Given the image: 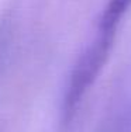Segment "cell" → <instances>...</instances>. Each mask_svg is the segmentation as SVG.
Wrapping results in <instances>:
<instances>
[{"mask_svg": "<svg viewBox=\"0 0 131 132\" xmlns=\"http://www.w3.org/2000/svg\"><path fill=\"white\" fill-rule=\"evenodd\" d=\"M113 42L114 38H109L96 32L93 39L79 55L71 72L62 101V119L65 121V124H68L73 118L85 94L89 92V89L99 77L102 69L104 68L110 56Z\"/></svg>", "mask_w": 131, "mask_h": 132, "instance_id": "cell-1", "label": "cell"}, {"mask_svg": "<svg viewBox=\"0 0 131 132\" xmlns=\"http://www.w3.org/2000/svg\"><path fill=\"white\" fill-rule=\"evenodd\" d=\"M131 9V0H109L99 18L96 32L103 35L114 37L120 21Z\"/></svg>", "mask_w": 131, "mask_h": 132, "instance_id": "cell-2", "label": "cell"}]
</instances>
